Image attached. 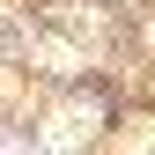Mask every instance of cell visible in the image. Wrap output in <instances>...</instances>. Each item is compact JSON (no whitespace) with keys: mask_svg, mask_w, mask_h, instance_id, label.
<instances>
[{"mask_svg":"<svg viewBox=\"0 0 155 155\" xmlns=\"http://www.w3.org/2000/svg\"><path fill=\"white\" fill-rule=\"evenodd\" d=\"M81 133H96V111L74 104V111H59V118L45 126V148H52V155H74V148H81Z\"/></svg>","mask_w":155,"mask_h":155,"instance_id":"1","label":"cell"},{"mask_svg":"<svg viewBox=\"0 0 155 155\" xmlns=\"http://www.w3.org/2000/svg\"><path fill=\"white\" fill-rule=\"evenodd\" d=\"M0 155H30V148H22V140H8V148H0Z\"/></svg>","mask_w":155,"mask_h":155,"instance_id":"3","label":"cell"},{"mask_svg":"<svg viewBox=\"0 0 155 155\" xmlns=\"http://www.w3.org/2000/svg\"><path fill=\"white\" fill-rule=\"evenodd\" d=\"M37 59H45V67H59V74H74V67H81V59H74L67 45H37Z\"/></svg>","mask_w":155,"mask_h":155,"instance_id":"2","label":"cell"},{"mask_svg":"<svg viewBox=\"0 0 155 155\" xmlns=\"http://www.w3.org/2000/svg\"><path fill=\"white\" fill-rule=\"evenodd\" d=\"M148 37H155V22H148Z\"/></svg>","mask_w":155,"mask_h":155,"instance_id":"4","label":"cell"}]
</instances>
